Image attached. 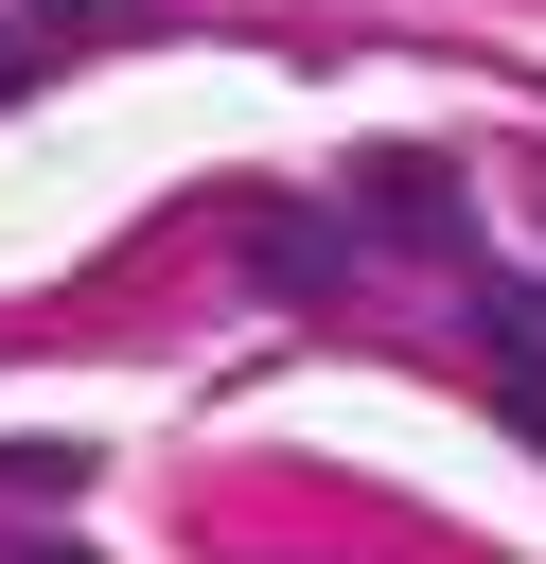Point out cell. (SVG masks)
I'll return each instance as SVG.
<instances>
[{"mask_svg": "<svg viewBox=\"0 0 546 564\" xmlns=\"http://www.w3.org/2000/svg\"><path fill=\"white\" fill-rule=\"evenodd\" d=\"M352 212H370V229H405V247H458V176H440V159H405V141H387V159H352Z\"/></svg>", "mask_w": 546, "mask_h": 564, "instance_id": "obj_1", "label": "cell"}, {"mask_svg": "<svg viewBox=\"0 0 546 564\" xmlns=\"http://www.w3.org/2000/svg\"><path fill=\"white\" fill-rule=\"evenodd\" d=\"M476 335L511 352V405L546 388V282H511V264H476Z\"/></svg>", "mask_w": 546, "mask_h": 564, "instance_id": "obj_2", "label": "cell"}, {"mask_svg": "<svg viewBox=\"0 0 546 564\" xmlns=\"http://www.w3.org/2000/svg\"><path fill=\"white\" fill-rule=\"evenodd\" d=\"M53 18H70V35H88V18H123V0H53Z\"/></svg>", "mask_w": 546, "mask_h": 564, "instance_id": "obj_3", "label": "cell"}, {"mask_svg": "<svg viewBox=\"0 0 546 564\" xmlns=\"http://www.w3.org/2000/svg\"><path fill=\"white\" fill-rule=\"evenodd\" d=\"M18 564H88V546H18Z\"/></svg>", "mask_w": 546, "mask_h": 564, "instance_id": "obj_4", "label": "cell"}, {"mask_svg": "<svg viewBox=\"0 0 546 564\" xmlns=\"http://www.w3.org/2000/svg\"><path fill=\"white\" fill-rule=\"evenodd\" d=\"M0 88H18V35H0Z\"/></svg>", "mask_w": 546, "mask_h": 564, "instance_id": "obj_5", "label": "cell"}]
</instances>
